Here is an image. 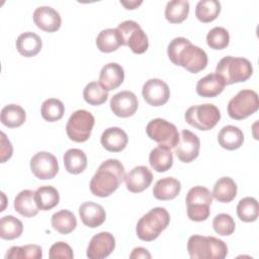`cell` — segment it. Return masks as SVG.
Listing matches in <instances>:
<instances>
[{"mask_svg": "<svg viewBox=\"0 0 259 259\" xmlns=\"http://www.w3.org/2000/svg\"><path fill=\"white\" fill-rule=\"evenodd\" d=\"M167 54L174 65L183 67L190 73H198L207 65L206 53L182 36L175 37L170 41Z\"/></svg>", "mask_w": 259, "mask_h": 259, "instance_id": "1", "label": "cell"}, {"mask_svg": "<svg viewBox=\"0 0 259 259\" xmlns=\"http://www.w3.org/2000/svg\"><path fill=\"white\" fill-rule=\"evenodd\" d=\"M125 171L120 161L108 159L100 164L90 181L92 194L98 197L111 195L124 180Z\"/></svg>", "mask_w": 259, "mask_h": 259, "instance_id": "2", "label": "cell"}, {"mask_svg": "<svg viewBox=\"0 0 259 259\" xmlns=\"http://www.w3.org/2000/svg\"><path fill=\"white\" fill-rule=\"evenodd\" d=\"M187 251L191 259H224L228 254V246L212 236L193 235L188 239Z\"/></svg>", "mask_w": 259, "mask_h": 259, "instance_id": "3", "label": "cell"}, {"mask_svg": "<svg viewBox=\"0 0 259 259\" xmlns=\"http://www.w3.org/2000/svg\"><path fill=\"white\" fill-rule=\"evenodd\" d=\"M170 223V214L164 207H154L138 222L136 233L140 240L154 241Z\"/></svg>", "mask_w": 259, "mask_h": 259, "instance_id": "4", "label": "cell"}, {"mask_svg": "<svg viewBox=\"0 0 259 259\" xmlns=\"http://www.w3.org/2000/svg\"><path fill=\"white\" fill-rule=\"evenodd\" d=\"M215 73L223 78L226 85H231L248 80L253 73V67L245 58L227 56L219 61Z\"/></svg>", "mask_w": 259, "mask_h": 259, "instance_id": "5", "label": "cell"}, {"mask_svg": "<svg viewBox=\"0 0 259 259\" xmlns=\"http://www.w3.org/2000/svg\"><path fill=\"white\" fill-rule=\"evenodd\" d=\"M212 198V193L206 187L198 185L190 188L185 198L188 218L193 222L205 221L210 213Z\"/></svg>", "mask_w": 259, "mask_h": 259, "instance_id": "6", "label": "cell"}, {"mask_svg": "<svg viewBox=\"0 0 259 259\" xmlns=\"http://www.w3.org/2000/svg\"><path fill=\"white\" fill-rule=\"evenodd\" d=\"M185 120L199 131H208L217 125L221 119L219 108L210 103L190 106L185 112Z\"/></svg>", "mask_w": 259, "mask_h": 259, "instance_id": "7", "label": "cell"}, {"mask_svg": "<svg viewBox=\"0 0 259 259\" xmlns=\"http://www.w3.org/2000/svg\"><path fill=\"white\" fill-rule=\"evenodd\" d=\"M258 107V94L254 90L243 89L229 101L228 114L233 119L241 120L255 113Z\"/></svg>", "mask_w": 259, "mask_h": 259, "instance_id": "8", "label": "cell"}, {"mask_svg": "<svg viewBox=\"0 0 259 259\" xmlns=\"http://www.w3.org/2000/svg\"><path fill=\"white\" fill-rule=\"evenodd\" d=\"M94 116L85 109L76 110L69 117L66 124V132L70 140L76 143L86 142L94 126Z\"/></svg>", "mask_w": 259, "mask_h": 259, "instance_id": "9", "label": "cell"}, {"mask_svg": "<svg viewBox=\"0 0 259 259\" xmlns=\"http://www.w3.org/2000/svg\"><path fill=\"white\" fill-rule=\"evenodd\" d=\"M121 37V45L127 46L135 54H144L149 48L146 32L135 20H124L117 26Z\"/></svg>", "mask_w": 259, "mask_h": 259, "instance_id": "10", "label": "cell"}, {"mask_svg": "<svg viewBox=\"0 0 259 259\" xmlns=\"http://www.w3.org/2000/svg\"><path fill=\"white\" fill-rule=\"evenodd\" d=\"M148 137L157 142L159 146L174 148L179 141V133L175 124L163 118H155L149 121L146 126Z\"/></svg>", "mask_w": 259, "mask_h": 259, "instance_id": "11", "label": "cell"}, {"mask_svg": "<svg viewBox=\"0 0 259 259\" xmlns=\"http://www.w3.org/2000/svg\"><path fill=\"white\" fill-rule=\"evenodd\" d=\"M30 169L38 179H53L59 172L58 160L52 153L38 152L30 159Z\"/></svg>", "mask_w": 259, "mask_h": 259, "instance_id": "12", "label": "cell"}, {"mask_svg": "<svg viewBox=\"0 0 259 259\" xmlns=\"http://www.w3.org/2000/svg\"><path fill=\"white\" fill-rule=\"evenodd\" d=\"M175 148V155L183 163H190L197 158L199 154V138L188 130H182L179 141Z\"/></svg>", "mask_w": 259, "mask_h": 259, "instance_id": "13", "label": "cell"}, {"mask_svg": "<svg viewBox=\"0 0 259 259\" xmlns=\"http://www.w3.org/2000/svg\"><path fill=\"white\" fill-rule=\"evenodd\" d=\"M142 94L145 101L152 106L164 105L170 97L169 86L161 79L153 78L143 85Z\"/></svg>", "mask_w": 259, "mask_h": 259, "instance_id": "14", "label": "cell"}, {"mask_svg": "<svg viewBox=\"0 0 259 259\" xmlns=\"http://www.w3.org/2000/svg\"><path fill=\"white\" fill-rule=\"evenodd\" d=\"M139 101L136 94L123 90L114 94L110 99V109L118 117H130L138 110Z\"/></svg>", "mask_w": 259, "mask_h": 259, "instance_id": "15", "label": "cell"}, {"mask_svg": "<svg viewBox=\"0 0 259 259\" xmlns=\"http://www.w3.org/2000/svg\"><path fill=\"white\" fill-rule=\"evenodd\" d=\"M115 248V239L109 232H101L93 236L87 247L89 259H103L111 254Z\"/></svg>", "mask_w": 259, "mask_h": 259, "instance_id": "16", "label": "cell"}, {"mask_svg": "<svg viewBox=\"0 0 259 259\" xmlns=\"http://www.w3.org/2000/svg\"><path fill=\"white\" fill-rule=\"evenodd\" d=\"M34 24L44 31L55 32L62 24L60 13L50 6H39L33 12Z\"/></svg>", "mask_w": 259, "mask_h": 259, "instance_id": "17", "label": "cell"}, {"mask_svg": "<svg viewBox=\"0 0 259 259\" xmlns=\"http://www.w3.org/2000/svg\"><path fill=\"white\" fill-rule=\"evenodd\" d=\"M153 180V174L151 170L146 166L134 167L125 176V186L131 192L138 193L147 189Z\"/></svg>", "mask_w": 259, "mask_h": 259, "instance_id": "18", "label": "cell"}, {"mask_svg": "<svg viewBox=\"0 0 259 259\" xmlns=\"http://www.w3.org/2000/svg\"><path fill=\"white\" fill-rule=\"evenodd\" d=\"M124 80L123 68L117 63H108L102 67L99 75V83L106 90H114Z\"/></svg>", "mask_w": 259, "mask_h": 259, "instance_id": "19", "label": "cell"}, {"mask_svg": "<svg viewBox=\"0 0 259 259\" xmlns=\"http://www.w3.org/2000/svg\"><path fill=\"white\" fill-rule=\"evenodd\" d=\"M79 215L82 223L89 228L99 227L106 219L103 206L93 201L83 202L79 207Z\"/></svg>", "mask_w": 259, "mask_h": 259, "instance_id": "20", "label": "cell"}, {"mask_svg": "<svg viewBox=\"0 0 259 259\" xmlns=\"http://www.w3.org/2000/svg\"><path fill=\"white\" fill-rule=\"evenodd\" d=\"M100 142L105 150L117 153L122 151L126 147L128 138L123 130L117 126H112L106 128L102 133Z\"/></svg>", "mask_w": 259, "mask_h": 259, "instance_id": "21", "label": "cell"}, {"mask_svg": "<svg viewBox=\"0 0 259 259\" xmlns=\"http://www.w3.org/2000/svg\"><path fill=\"white\" fill-rule=\"evenodd\" d=\"M225 86L226 83L219 74L209 73L198 80L196 93L201 97H215L224 91Z\"/></svg>", "mask_w": 259, "mask_h": 259, "instance_id": "22", "label": "cell"}, {"mask_svg": "<svg viewBox=\"0 0 259 259\" xmlns=\"http://www.w3.org/2000/svg\"><path fill=\"white\" fill-rule=\"evenodd\" d=\"M14 209L25 218H32L37 214L39 208L35 201V191L24 189L14 199Z\"/></svg>", "mask_w": 259, "mask_h": 259, "instance_id": "23", "label": "cell"}, {"mask_svg": "<svg viewBox=\"0 0 259 259\" xmlns=\"http://www.w3.org/2000/svg\"><path fill=\"white\" fill-rule=\"evenodd\" d=\"M181 190V183L174 177L159 179L153 188L154 196L159 200H171L175 198Z\"/></svg>", "mask_w": 259, "mask_h": 259, "instance_id": "24", "label": "cell"}, {"mask_svg": "<svg viewBox=\"0 0 259 259\" xmlns=\"http://www.w3.org/2000/svg\"><path fill=\"white\" fill-rule=\"evenodd\" d=\"M41 47V38L32 31L23 32L16 39V49L18 53L26 58L37 55L40 52Z\"/></svg>", "mask_w": 259, "mask_h": 259, "instance_id": "25", "label": "cell"}, {"mask_svg": "<svg viewBox=\"0 0 259 259\" xmlns=\"http://www.w3.org/2000/svg\"><path fill=\"white\" fill-rule=\"evenodd\" d=\"M218 141L220 146L226 150H237L244 143V134L238 126L229 124L222 127L218 135Z\"/></svg>", "mask_w": 259, "mask_h": 259, "instance_id": "26", "label": "cell"}, {"mask_svg": "<svg viewBox=\"0 0 259 259\" xmlns=\"http://www.w3.org/2000/svg\"><path fill=\"white\" fill-rule=\"evenodd\" d=\"M149 162L151 167L157 172H166L173 165V154L171 149L158 146L150 152Z\"/></svg>", "mask_w": 259, "mask_h": 259, "instance_id": "27", "label": "cell"}, {"mask_svg": "<svg viewBox=\"0 0 259 259\" xmlns=\"http://www.w3.org/2000/svg\"><path fill=\"white\" fill-rule=\"evenodd\" d=\"M211 193L220 202H231L237 195V184L231 177H222L213 185Z\"/></svg>", "mask_w": 259, "mask_h": 259, "instance_id": "28", "label": "cell"}, {"mask_svg": "<svg viewBox=\"0 0 259 259\" xmlns=\"http://www.w3.org/2000/svg\"><path fill=\"white\" fill-rule=\"evenodd\" d=\"M97 49L102 53L116 51L121 45V37L117 28H106L99 32L96 37Z\"/></svg>", "mask_w": 259, "mask_h": 259, "instance_id": "29", "label": "cell"}, {"mask_svg": "<svg viewBox=\"0 0 259 259\" xmlns=\"http://www.w3.org/2000/svg\"><path fill=\"white\" fill-rule=\"evenodd\" d=\"M65 169L71 174H80L87 167L86 154L80 149H69L63 157Z\"/></svg>", "mask_w": 259, "mask_h": 259, "instance_id": "30", "label": "cell"}, {"mask_svg": "<svg viewBox=\"0 0 259 259\" xmlns=\"http://www.w3.org/2000/svg\"><path fill=\"white\" fill-rule=\"evenodd\" d=\"M52 227L60 234L67 235L72 233L77 227L75 214L68 209H61L52 215Z\"/></svg>", "mask_w": 259, "mask_h": 259, "instance_id": "31", "label": "cell"}, {"mask_svg": "<svg viewBox=\"0 0 259 259\" xmlns=\"http://www.w3.org/2000/svg\"><path fill=\"white\" fill-rule=\"evenodd\" d=\"M1 122L7 127H18L26 119L25 110L17 104H8L1 109Z\"/></svg>", "mask_w": 259, "mask_h": 259, "instance_id": "32", "label": "cell"}, {"mask_svg": "<svg viewBox=\"0 0 259 259\" xmlns=\"http://www.w3.org/2000/svg\"><path fill=\"white\" fill-rule=\"evenodd\" d=\"M35 201L40 210H50L60 201L59 191L50 185L40 186L35 190Z\"/></svg>", "mask_w": 259, "mask_h": 259, "instance_id": "33", "label": "cell"}, {"mask_svg": "<svg viewBox=\"0 0 259 259\" xmlns=\"http://www.w3.org/2000/svg\"><path fill=\"white\" fill-rule=\"evenodd\" d=\"M189 13V2L186 0L169 1L165 8V17L170 23H181Z\"/></svg>", "mask_w": 259, "mask_h": 259, "instance_id": "34", "label": "cell"}, {"mask_svg": "<svg viewBox=\"0 0 259 259\" xmlns=\"http://www.w3.org/2000/svg\"><path fill=\"white\" fill-rule=\"evenodd\" d=\"M221 12V3L218 0H200L196 4L195 16L196 18L203 22L213 21Z\"/></svg>", "mask_w": 259, "mask_h": 259, "instance_id": "35", "label": "cell"}, {"mask_svg": "<svg viewBox=\"0 0 259 259\" xmlns=\"http://www.w3.org/2000/svg\"><path fill=\"white\" fill-rule=\"evenodd\" d=\"M21 221L13 215H5L0 220V237L4 240H14L22 234Z\"/></svg>", "mask_w": 259, "mask_h": 259, "instance_id": "36", "label": "cell"}, {"mask_svg": "<svg viewBox=\"0 0 259 259\" xmlns=\"http://www.w3.org/2000/svg\"><path fill=\"white\" fill-rule=\"evenodd\" d=\"M65 112L64 103L57 98H49L41 104L40 113L45 120L54 122L60 120Z\"/></svg>", "mask_w": 259, "mask_h": 259, "instance_id": "37", "label": "cell"}, {"mask_svg": "<svg viewBox=\"0 0 259 259\" xmlns=\"http://www.w3.org/2000/svg\"><path fill=\"white\" fill-rule=\"evenodd\" d=\"M84 100L90 105H100L108 98V91H106L99 82L93 81L88 83L83 90Z\"/></svg>", "mask_w": 259, "mask_h": 259, "instance_id": "38", "label": "cell"}, {"mask_svg": "<svg viewBox=\"0 0 259 259\" xmlns=\"http://www.w3.org/2000/svg\"><path fill=\"white\" fill-rule=\"evenodd\" d=\"M237 214L239 219L246 223L255 222L258 218V202L254 197H244L237 205Z\"/></svg>", "mask_w": 259, "mask_h": 259, "instance_id": "39", "label": "cell"}, {"mask_svg": "<svg viewBox=\"0 0 259 259\" xmlns=\"http://www.w3.org/2000/svg\"><path fill=\"white\" fill-rule=\"evenodd\" d=\"M5 257L7 259H40L42 257V250L38 245H24L21 247L12 246L8 249Z\"/></svg>", "mask_w": 259, "mask_h": 259, "instance_id": "40", "label": "cell"}, {"mask_svg": "<svg viewBox=\"0 0 259 259\" xmlns=\"http://www.w3.org/2000/svg\"><path fill=\"white\" fill-rule=\"evenodd\" d=\"M206 42L210 49L223 50L229 46V31L222 26H215L211 28L206 34Z\"/></svg>", "mask_w": 259, "mask_h": 259, "instance_id": "41", "label": "cell"}, {"mask_svg": "<svg viewBox=\"0 0 259 259\" xmlns=\"http://www.w3.org/2000/svg\"><path fill=\"white\" fill-rule=\"evenodd\" d=\"M212 227L217 234L221 236H230L235 232V221L228 213H219L212 221Z\"/></svg>", "mask_w": 259, "mask_h": 259, "instance_id": "42", "label": "cell"}, {"mask_svg": "<svg viewBox=\"0 0 259 259\" xmlns=\"http://www.w3.org/2000/svg\"><path fill=\"white\" fill-rule=\"evenodd\" d=\"M49 256L52 259L57 258H65V259H72L74 257L72 248L65 242H57L52 245Z\"/></svg>", "mask_w": 259, "mask_h": 259, "instance_id": "43", "label": "cell"}, {"mask_svg": "<svg viewBox=\"0 0 259 259\" xmlns=\"http://www.w3.org/2000/svg\"><path fill=\"white\" fill-rule=\"evenodd\" d=\"M13 153V147L10 141L7 139L6 135L1 132V149H0V161L1 163L9 160Z\"/></svg>", "mask_w": 259, "mask_h": 259, "instance_id": "44", "label": "cell"}, {"mask_svg": "<svg viewBox=\"0 0 259 259\" xmlns=\"http://www.w3.org/2000/svg\"><path fill=\"white\" fill-rule=\"evenodd\" d=\"M130 258H151V254L147 249L143 247H137L132 251Z\"/></svg>", "mask_w": 259, "mask_h": 259, "instance_id": "45", "label": "cell"}, {"mask_svg": "<svg viewBox=\"0 0 259 259\" xmlns=\"http://www.w3.org/2000/svg\"><path fill=\"white\" fill-rule=\"evenodd\" d=\"M120 4L123 5L126 9H136L139 5L142 4V1H120Z\"/></svg>", "mask_w": 259, "mask_h": 259, "instance_id": "46", "label": "cell"}]
</instances>
